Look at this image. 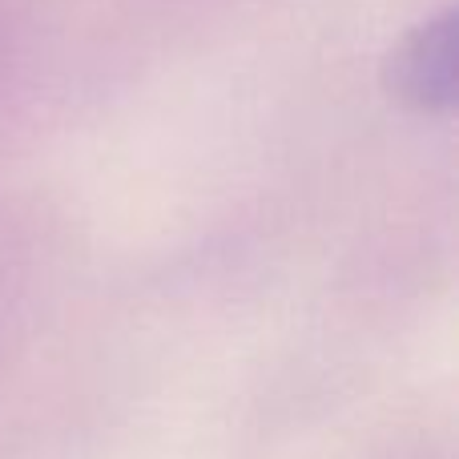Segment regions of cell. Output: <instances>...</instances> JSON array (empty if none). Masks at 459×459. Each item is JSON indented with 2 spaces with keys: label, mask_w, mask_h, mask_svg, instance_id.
<instances>
[{
  "label": "cell",
  "mask_w": 459,
  "mask_h": 459,
  "mask_svg": "<svg viewBox=\"0 0 459 459\" xmlns=\"http://www.w3.org/2000/svg\"><path fill=\"white\" fill-rule=\"evenodd\" d=\"M391 85L415 109H452L455 101V16L420 24L391 56Z\"/></svg>",
  "instance_id": "6da1fadb"
}]
</instances>
